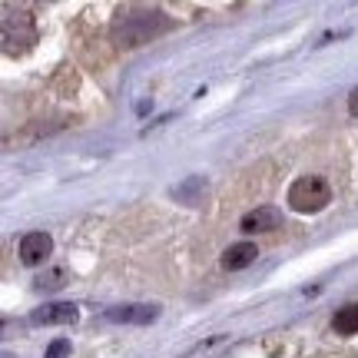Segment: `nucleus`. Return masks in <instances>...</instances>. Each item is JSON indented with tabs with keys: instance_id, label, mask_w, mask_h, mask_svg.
<instances>
[{
	"instance_id": "nucleus-2",
	"label": "nucleus",
	"mask_w": 358,
	"mask_h": 358,
	"mask_svg": "<svg viewBox=\"0 0 358 358\" xmlns=\"http://www.w3.org/2000/svg\"><path fill=\"white\" fill-rule=\"evenodd\" d=\"M37 43V20L27 7L3 3V53L7 57H24Z\"/></svg>"
},
{
	"instance_id": "nucleus-10",
	"label": "nucleus",
	"mask_w": 358,
	"mask_h": 358,
	"mask_svg": "<svg viewBox=\"0 0 358 358\" xmlns=\"http://www.w3.org/2000/svg\"><path fill=\"white\" fill-rule=\"evenodd\" d=\"M66 352H70V342H53L47 358H60V355H66Z\"/></svg>"
},
{
	"instance_id": "nucleus-3",
	"label": "nucleus",
	"mask_w": 358,
	"mask_h": 358,
	"mask_svg": "<svg viewBox=\"0 0 358 358\" xmlns=\"http://www.w3.org/2000/svg\"><path fill=\"white\" fill-rule=\"evenodd\" d=\"M332 203V186L322 176H302L289 186V206L295 213H322Z\"/></svg>"
},
{
	"instance_id": "nucleus-6",
	"label": "nucleus",
	"mask_w": 358,
	"mask_h": 358,
	"mask_svg": "<svg viewBox=\"0 0 358 358\" xmlns=\"http://www.w3.org/2000/svg\"><path fill=\"white\" fill-rule=\"evenodd\" d=\"M77 306H70V302H57V306H43L40 312H34V325H70V322H77Z\"/></svg>"
},
{
	"instance_id": "nucleus-8",
	"label": "nucleus",
	"mask_w": 358,
	"mask_h": 358,
	"mask_svg": "<svg viewBox=\"0 0 358 358\" xmlns=\"http://www.w3.org/2000/svg\"><path fill=\"white\" fill-rule=\"evenodd\" d=\"M159 312L153 306H123V308H110L106 312V319L110 322H136V325H146V322H153Z\"/></svg>"
},
{
	"instance_id": "nucleus-5",
	"label": "nucleus",
	"mask_w": 358,
	"mask_h": 358,
	"mask_svg": "<svg viewBox=\"0 0 358 358\" xmlns=\"http://www.w3.org/2000/svg\"><path fill=\"white\" fill-rule=\"evenodd\" d=\"M282 226V209L275 206H256L243 216V232H272Z\"/></svg>"
},
{
	"instance_id": "nucleus-12",
	"label": "nucleus",
	"mask_w": 358,
	"mask_h": 358,
	"mask_svg": "<svg viewBox=\"0 0 358 358\" xmlns=\"http://www.w3.org/2000/svg\"><path fill=\"white\" fill-rule=\"evenodd\" d=\"M43 285H47V289H57V285H60V272L47 275V282H40V289H43Z\"/></svg>"
},
{
	"instance_id": "nucleus-1",
	"label": "nucleus",
	"mask_w": 358,
	"mask_h": 358,
	"mask_svg": "<svg viewBox=\"0 0 358 358\" xmlns=\"http://www.w3.org/2000/svg\"><path fill=\"white\" fill-rule=\"evenodd\" d=\"M169 30V17L156 7H123L113 20V40L123 47H143Z\"/></svg>"
},
{
	"instance_id": "nucleus-7",
	"label": "nucleus",
	"mask_w": 358,
	"mask_h": 358,
	"mask_svg": "<svg viewBox=\"0 0 358 358\" xmlns=\"http://www.w3.org/2000/svg\"><path fill=\"white\" fill-rule=\"evenodd\" d=\"M259 256V249L252 243H236L229 245L226 252H222V268H229V272H236V268H245V266H252Z\"/></svg>"
},
{
	"instance_id": "nucleus-11",
	"label": "nucleus",
	"mask_w": 358,
	"mask_h": 358,
	"mask_svg": "<svg viewBox=\"0 0 358 358\" xmlns=\"http://www.w3.org/2000/svg\"><path fill=\"white\" fill-rule=\"evenodd\" d=\"M348 113H352V116L358 120V87L352 90V96H348Z\"/></svg>"
},
{
	"instance_id": "nucleus-4",
	"label": "nucleus",
	"mask_w": 358,
	"mask_h": 358,
	"mask_svg": "<svg viewBox=\"0 0 358 358\" xmlns=\"http://www.w3.org/2000/svg\"><path fill=\"white\" fill-rule=\"evenodd\" d=\"M50 252H53V239L47 232H27L20 239V262L24 266H40V262H47Z\"/></svg>"
},
{
	"instance_id": "nucleus-9",
	"label": "nucleus",
	"mask_w": 358,
	"mask_h": 358,
	"mask_svg": "<svg viewBox=\"0 0 358 358\" xmlns=\"http://www.w3.org/2000/svg\"><path fill=\"white\" fill-rule=\"evenodd\" d=\"M332 329L338 335H355L358 332V306H345V308H338L335 312V319H332Z\"/></svg>"
}]
</instances>
